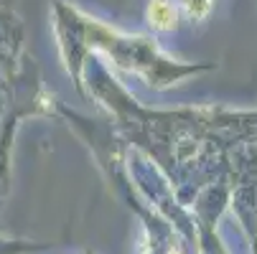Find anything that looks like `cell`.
<instances>
[{"mask_svg":"<svg viewBox=\"0 0 257 254\" xmlns=\"http://www.w3.org/2000/svg\"><path fill=\"white\" fill-rule=\"evenodd\" d=\"M176 8L171 0H153V3L148 6V23L156 28V31H171L176 28Z\"/></svg>","mask_w":257,"mask_h":254,"instance_id":"6da1fadb","label":"cell"}]
</instances>
